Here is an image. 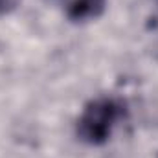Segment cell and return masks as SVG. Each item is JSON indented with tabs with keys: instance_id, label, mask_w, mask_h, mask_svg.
Masks as SVG:
<instances>
[{
	"instance_id": "cell-3",
	"label": "cell",
	"mask_w": 158,
	"mask_h": 158,
	"mask_svg": "<svg viewBox=\"0 0 158 158\" xmlns=\"http://www.w3.org/2000/svg\"><path fill=\"white\" fill-rule=\"evenodd\" d=\"M20 0H0V15H6L9 11H13L19 6Z\"/></svg>"
},
{
	"instance_id": "cell-1",
	"label": "cell",
	"mask_w": 158,
	"mask_h": 158,
	"mask_svg": "<svg viewBox=\"0 0 158 158\" xmlns=\"http://www.w3.org/2000/svg\"><path fill=\"white\" fill-rule=\"evenodd\" d=\"M125 114L123 103L116 98H98L92 99L83 114L77 119V134L79 138L90 145H101L105 143L112 129L116 127L121 116Z\"/></svg>"
},
{
	"instance_id": "cell-2",
	"label": "cell",
	"mask_w": 158,
	"mask_h": 158,
	"mask_svg": "<svg viewBox=\"0 0 158 158\" xmlns=\"http://www.w3.org/2000/svg\"><path fill=\"white\" fill-rule=\"evenodd\" d=\"M59 4L70 20L85 22L98 19L105 9L107 0H59Z\"/></svg>"
}]
</instances>
